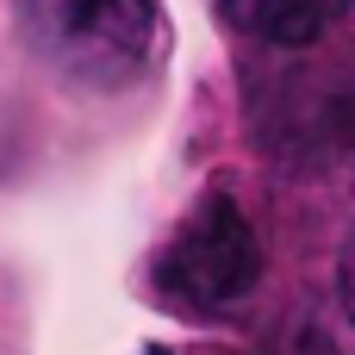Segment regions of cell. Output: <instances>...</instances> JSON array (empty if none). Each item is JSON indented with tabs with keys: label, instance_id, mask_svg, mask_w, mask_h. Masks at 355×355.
Instances as JSON below:
<instances>
[{
	"label": "cell",
	"instance_id": "1",
	"mask_svg": "<svg viewBox=\"0 0 355 355\" xmlns=\"http://www.w3.org/2000/svg\"><path fill=\"white\" fill-rule=\"evenodd\" d=\"M31 50L69 81L94 94L131 87L162 50L156 0H19Z\"/></svg>",
	"mask_w": 355,
	"mask_h": 355
},
{
	"label": "cell",
	"instance_id": "2",
	"mask_svg": "<svg viewBox=\"0 0 355 355\" xmlns=\"http://www.w3.org/2000/svg\"><path fill=\"white\" fill-rule=\"evenodd\" d=\"M256 281H262V243L231 193H206L156 256V293L193 318L231 312L237 300L256 293Z\"/></svg>",
	"mask_w": 355,
	"mask_h": 355
},
{
	"label": "cell",
	"instance_id": "3",
	"mask_svg": "<svg viewBox=\"0 0 355 355\" xmlns=\"http://www.w3.org/2000/svg\"><path fill=\"white\" fill-rule=\"evenodd\" d=\"M218 12H225V25H237L256 44L300 50V44H318L331 31L343 0H218Z\"/></svg>",
	"mask_w": 355,
	"mask_h": 355
},
{
	"label": "cell",
	"instance_id": "4",
	"mask_svg": "<svg viewBox=\"0 0 355 355\" xmlns=\"http://www.w3.org/2000/svg\"><path fill=\"white\" fill-rule=\"evenodd\" d=\"M337 300H343V312L355 324V231L343 237V256H337Z\"/></svg>",
	"mask_w": 355,
	"mask_h": 355
},
{
	"label": "cell",
	"instance_id": "5",
	"mask_svg": "<svg viewBox=\"0 0 355 355\" xmlns=\"http://www.w3.org/2000/svg\"><path fill=\"white\" fill-rule=\"evenodd\" d=\"M287 355H337V343H331L318 324H300V331L287 337Z\"/></svg>",
	"mask_w": 355,
	"mask_h": 355
},
{
	"label": "cell",
	"instance_id": "6",
	"mask_svg": "<svg viewBox=\"0 0 355 355\" xmlns=\"http://www.w3.org/2000/svg\"><path fill=\"white\" fill-rule=\"evenodd\" d=\"M343 6H355V0H343Z\"/></svg>",
	"mask_w": 355,
	"mask_h": 355
}]
</instances>
